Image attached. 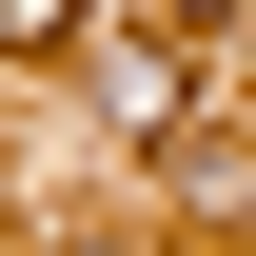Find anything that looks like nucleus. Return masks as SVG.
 Masks as SVG:
<instances>
[{
	"label": "nucleus",
	"mask_w": 256,
	"mask_h": 256,
	"mask_svg": "<svg viewBox=\"0 0 256 256\" xmlns=\"http://www.w3.org/2000/svg\"><path fill=\"white\" fill-rule=\"evenodd\" d=\"M0 40H20V60H40V40H79V0H0Z\"/></svg>",
	"instance_id": "nucleus-1"
},
{
	"label": "nucleus",
	"mask_w": 256,
	"mask_h": 256,
	"mask_svg": "<svg viewBox=\"0 0 256 256\" xmlns=\"http://www.w3.org/2000/svg\"><path fill=\"white\" fill-rule=\"evenodd\" d=\"M178 20H236V0H178Z\"/></svg>",
	"instance_id": "nucleus-2"
}]
</instances>
